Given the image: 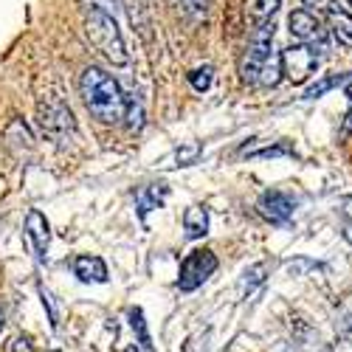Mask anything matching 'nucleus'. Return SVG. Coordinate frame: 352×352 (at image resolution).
Here are the masks:
<instances>
[{
    "label": "nucleus",
    "mask_w": 352,
    "mask_h": 352,
    "mask_svg": "<svg viewBox=\"0 0 352 352\" xmlns=\"http://www.w3.org/2000/svg\"><path fill=\"white\" fill-rule=\"evenodd\" d=\"M79 94L87 107V113L99 119L102 124H119L124 122L127 110V94L122 91V85L116 82L107 71L91 65L85 68L79 76Z\"/></svg>",
    "instance_id": "1"
},
{
    "label": "nucleus",
    "mask_w": 352,
    "mask_h": 352,
    "mask_svg": "<svg viewBox=\"0 0 352 352\" xmlns=\"http://www.w3.org/2000/svg\"><path fill=\"white\" fill-rule=\"evenodd\" d=\"M85 34L96 45V51H102L113 65H127V45L124 37L116 25V17L110 12H102L96 6H87L85 12Z\"/></svg>",
    "instance_id": "2"
},
{
    "label": "nucleus",
    "mask_w": 352,
    "mask_h": 352,
    "mask_svg": "<svg viewBox=\"0 0 352 352\" xmlns=\"http://www.w3.org/2000/svg\"><path fill=\"white\" fill-rule=\"evenodd\" d=\"M274 34H276V25L274 23H262V25L254 28L251 43H248L243 60H240V76H243V82L256 85L262 65H265L268 54L274 51Z\"/></svg>",
    "instance_id": "3"
},
{
    "label": "nucleus",
    "mask_w": 352,
    "mask_h": 352,
    "mask_svg": "<svg viewBox=\"0 0 352 352\" xmlns=\"http://www.w3.org/2000/svg\"><path fill=\"white\" fill-rule=\"evenodd\" d=\"M217 271V256L209 248H197L181 262V274H178V287L184 293L197 290L203 282H209V276Z\"/></svg>",
    "instance_id": "4"
},
{
    "label": "nucleus",
    "mask_w": 352,
    "mask_h": 352,
    "mask_svg": "<svg viewBox=\"0 0 352 352\" xmlns=\"http://www.w3.org/2000/svg\"><path fill=\"white\" fill-rule=\"evenodd\" d=\"M318 71V54L316 48L296 43L282 51V74L285 79H290L293 85H305L310 76H316Z\"/></svg>",
    "instance_id": "5"
},
{
    "label": "nucleus",
    "mask_w": 352,
    "mask_h": 352,
    "mask_svg": "<svg viewBox=\"0 0 352 352\" xmlns=\"http://www.w3.org/2000/svg\"><path fill=\"white\" fill-rule=\"evenodd\" d=\"M37 116H40V127H43L48 135H54V138H63V135H68V133L76 130L74 113H71V107H68L60 96H45V99H40Z\"/></svg>",
    "instance_id": "6"
},
{
    "label": "nucleus",
    "mask_w": 352,
    "mask_h": 352,
    "mask_svg": "<svg viewBox=\"0 0 352 352\" xmlns=\"http://www.w3.org/2000/svg\"><path fill=\"white\" fill-rule=\"evenodd\" d=\"M287 25H290V34L296 37L299 43L310 45V48H321V51H327V43H330V34H327V28L321 25L318 14L307 12V9H296L290 17H287Z\"/></svg>",
    "instance_id": "7"
},
{
    "label": "nucleus",
    "mask_w": 352,
    "mask_h": 352,
    "mask_svg": "<svg viewBox=\"0 0 352 352\" xmlns=\"http://www.w3.org/2000/svg\"><path fill=\"white\" fill-rule=\"evenodd\" d=\"M25 237H28V243H32L37 259H45V251H48V243H51V226H48L43 212L32 209L25 214Z\"/></svg>",
    "instance_id": "8"
},
{
    "label": "nucleus",
    "mask_w": 352,
    "mask_h": 352,
    "mask_svg": "<svg viewBox=\"0 0 352 352\" xmlns=\"http://www.w3.org/2000/svg\"><path fill=\"white\" fill-rule=\"evenodd\" d=\"M259 212H262L265 220H271L276 226H285L290 220V214H293V200L285 192H276V189L265 192L259 197Z\"/></svg>",
    "instance_id": "9"
},
{
    "label": "nucleus",
    "mask_w": 352,
    "mask_h": 352,
    "mask_svg": "<svg viewBox=\"0 0 352 352\" xmlns=\"http://www.w3.org/2000/svg\"><path fill=\"white\" fill-rule=\"evenodd\" d=\"M74 274L82 279V282H87V285H102V282H107V265H104V259H99V256H91V254H82V256H76L74 259Z\"/></svg>",
    "instance_id": "10"
},
{
    "label": "nucleus",
    "mask_w": 352,
    "mask_h": 352,
    "mask_svg": "<svg viewBox=\"0 0 352 352\" xmlns=\"http://www.w3.org/2000/svg\"><path fill=\"white\" fill-rule=\"evenodd\" d=\"M184 231L189 240H200L209 234V209L206 206H189L184 212Z\"/></svg>",
    "instance_id": "11"
},
{
    "label": "nucleus",
    "mask_w": 352,
    "mask_h": 352,
    "mask_svg": "<svg viewBox=\"0 0 352 352\" xmlns=\"http://www.w3.org/2000/svg\"><path fill=\"white\" fill-rule=\"evenodd\" d=\"M327 23H330V32L338 43L352 45V14L341 6H330L327 9Z\"/></svg>",
    "instance_id": "12"
},
{
    "label": "nucleus",
    "mask_w": 352,
    "mask_h": 352,
    "mask_svg": "<svg viewBox=\"0 0 352 352\" xmlns=\"http://www.w3.org/2000/svg\"><path fill=\"white\" fill-rule=\"evenodd\" d=\"M200 153H203V146L197 141H189V144H181L178 150H172V155H166L158 166H164V169H169V166H192L200 158Z\"/></svg>",
    "instance_id": "13"
},
{
    "label": "nucleus",
    "mask_w": 352,
    "mask_h": 352,
    "mask_svg": "<svg viewBox=\"0 0 352 352\" xmlns=\"http://www.w3.org/2000/svg\"><path fill=\"white\" fill-rule=\"evenodd\" d=\"M282 54H276V51H271L268 54V60H265V65H262V71H259V79H256V85H262V87H276L279 82H282Z\"/></svg>",
    "instance_id": "14"
},
{
    "label": "nucleus",
    "mask_w": 352,
    "mask_h": 352,
    "mask_svg": "<svg viewBox=\"0 0 352 352\" xmlns=\"http://www.w3.org/2000/svg\"><path fill=\"white\" fill-rule=\"evenodd\" d=\"M282 0H251V20L254 25H262V23H274V14L279 12Z\"/></svg>",
    "instance_id": "15"
},
{
    "label": "nucleus",
    "mask_w": 352,
    "mask_h": 352,
    "mask_svg": "<svg viewBox=\"0 0 352 352\" xmlns=\"http://www.w3.org/2000/svg\"><path fill=\"white\" fill-rule=\"evenodd\" d=\"M349 79H352L349 74H333V76L318 79V82H313L307 91H305V99H318V96H324L327 91H333V87H338V85H344V82H349Z\"/></svg>",
    "instance_id": "16"
},
{
    "label": "nucleus",
    "mask_w": 352,
    "mask_h": 352,
    "mask_svg": "<svg viewBox=\"0 0 352 352\" xmlns=\"http://www.w3.org/2000/svg\"><path fill=\"white\" fill-rule=\"evenodd\" d=\"M9 130H12V133H17V138L6 135V141H9V146H12L14 153H20V146H23V150H32V146H34V135L28 133V127H25L20 119H14V122L9 124Z\"/></svg>",
    "instance_id": "17"
},
{
    "label": "nucleus",
    "mask_w": 352,
    "mask_h": 352,
    "mask_svg": "<svg viewBox=\"0 0 352 352\" xmlns=\"http://www.w3.org/2000/svg\"><path fill=\"white\" fill-rule=\"evenodd\" d=\"M127 12H130L133 25L138 28V34H141L146 43H150V28H153V23H150V17H146L144 6H141V3H135V0H127Z\"/></svg>",
    "instance_id": "18"
},
{
    "label": "nucleus",
    "mask_w": 352,
    "mask_h": 352,
    "mask_svg": "<svg viewBox=\"0 0 352 352\" xmlns=\"http://www.w3.org/2000/svg\"><path fill=\"white\" fill-rule=\"evenodd\" d=\"M164 195H166V189H141L138 192V214H141V220L146 217V212H153L155 206H161Z\"/></svg>",
    "instance_id": "19"
},
{
    "label": "nucleus",
    "mask_w": 352,
    "mask_h": 352,
    "mask_svg": "<svg viewBox=\"0 0 352 352\" xmlns=\"http://www.w3.org/2000/svg\"><path fill=\"white\" fill-rule=\"evenodd\" d=\"M124 124H127L130 130H141V127H144V104H141V99H133V96H127Z\"/></svg>",
    "instance_id": "20"
},
{
    "label": "nucleus",
    "mask_w": 352,
    "mask_h": 352,
    "mask_svg": "<svg viewBox=\"0 0 352 352\" xmlns=\"http://www.w3.org/2000/svg\"><path fill=\"white\" fill-rule=\"evenodd\" d=\"M212 82H214V71H212V65H203V68H195L192 74H189V85L195 87L197 94H203V91H209L212 87Z\"/></svg>",
    "instance_id": "21"
},
{
    "label": "nucleus",
    "mask_w": 352,
    "mask_h": 352,
    "mask_svg": "<svg viewBox=\"0 0 352 352\" xmlns=\"http://www.w3.org/2000/svg\"><path fill=\"white\" fill-rule=\"evenodd\" d=\"M265 271H268V268L262 265V262H259V265H254V268H248V271L243 274V282H240V296H245V290L251 293V287H254V285H259L262 279H265V276H262Z\"/></svg>",
    "instance_id": "22"
},
{
    "label": "nucleus",
    "mask_w": 352,
    "mask_h": 352,
    "mask_svg": "<svg viewBox=\"0 0 352 352\" xmlns=\"http://www.w3.org/2000/svg\"><path fill=\"white\" fill-rule=\"evenodd\" d=\"M6 352H34V349H32V344H28V338L14 336V338L9 341V346H6Z\"/></svg>",
    "instance_id": "23"
},
{
    "label": "nucleus",
    "mask_w": 352,
    "mask_h": 352,
    "mask_svg": "<svg viewBox=\"0 0 352 352\" xmlns=\"http://www.w3.org/2000/svg\"><path fill=\"white\" fill-rule=\"evenodd\" d=\"M302 3H305V9L307 12H327L330 9V0H302Z\"/></svg>",
    "instance_id": "24"
},
{
    "label": "nucleus",
    "mask_w": 352,
    "mask_h": 352,
    "mask_svg": "<svg viewBox=\"0 0 352 352\" xmlns=\"http://www.w3.org/2000/svg\"><path fill=\"white\" fill-rule=\"evenodd\" d=\"M313 265V262H307V259H299V262H290L287 265V274H293V276H299L302 271H307Z\"/></svg>",
    "instance_id": "25"
},
{
    "label": "nucleus",
    "mask_w": 352,
    "mask_h": 352,
    "mask_svg": "<svg viewBox=\"0 0 352 352\" xmlns=\"http://www.w3.org/2000/svg\"><path fill=\"white\" fill-rule=\"evenodd\" d=\"M186 3L192 6V12H197V14H206V9H209L212 0H186Z\"/></svg>",
    "instance_id": "26"
},
{
    "label": "nucleus",
    "mask_w": 352,
    "mask_h": 352,
    "mask_svg": "<svg viewBox=\"0 0 352 352\" xmlns=\"http://www.w3.org/2000/svg\"><path fill=\"white\" fill-rule=\"evenodd\" d=\"M344 130L352 135V107H349V110H346V116H344Z\"/></svg>",
    "instance_id": "27"
},
{
    "label": "nucleus",
    "mask_w": 352,
    "mask_h": 352,
    "mask_svg": "<svg viewBox=\"0 0 352 352\" xmlns=\"http://www.w3.org/2000/svg\"><path fill=\"white\" fill-rule=\"evenodd\" d=\"M344 94H346V96H349V102H352V79L346 82V87H344Z\"/></svg>",
    "instance_id": "28"
},
{
    "label": "nucleus",
    "mask_w": 352,
    "mask_h": 352,
    "mask_svg": "<svg viewBox=\"0 0 352 352\" xmlns=\"http://www.w3.org/2000/svg\"><path fill=\"white\" fill-rule=\"evenodd\" d=\"M0 330H3V310H0Z\"/></svg>",
    "instance_id": "29"
},
{
    "label": "nucleus",
    "mask_w": 352,
    "mask_h": 352,
    "mask_svg": "<svg viewBox=\"0 0 352 352\" xmlns=\"http://www.w3.org/2000/svg\"><path fill=\"white\" fill-rule=\"evenodd\" d=\"M346 3H349V6H352V0H346Z\"/></svg>",
    "instance_id": "30"
}]
</instances>
